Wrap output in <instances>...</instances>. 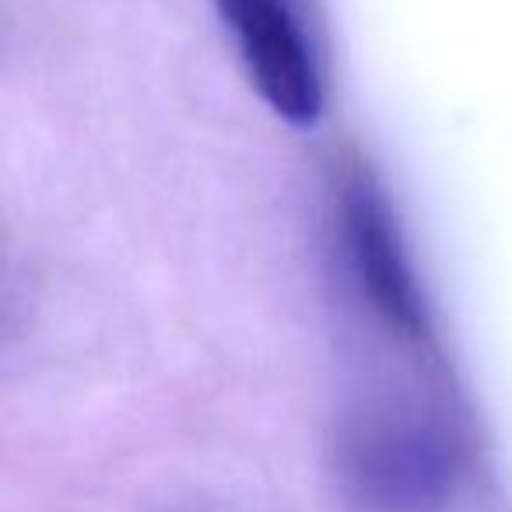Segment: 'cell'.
I'll list each match as a JSON object with an SVG mask.
<instances>
[{
  "label": "cell",
  "mask_w": 512,
  "mask_h": 512,
  "mask_svg": "<svg viewBox=\"0 0 512 512\" xmlns=\"http://www.w3.org/2000/svg\"><path fill=\"white\" fill-rule=\"evenodd\" d=\"M470 467L467 428L442 400L379 393L355 404L334 435V470L362 512H442Z\"/></svg>",
  "instance_id": "6da1fadb"
},
{
  "label": "cell",
  "mask_w": 512,
  "mask_h": 512,
  "mask_svg": "<svg viewBox=\"0 0 512 512\" xmlns=\"http://www.w3.org/2000/svg\"><path fill=\"white\" fill-rule=\"evenodd\" d=\"M334 207L337 239L358 295L400 341L425 344L432 337L428 299L414 274L397 211L376 172L362 162H344L337 172Z\"/></svg>",
  "instance_id": "7a4b0ae2"
},
{
  "label": "cell",
  "mask_w": 512,
  "mask_h": 512,
  "mask_svg": "<svg viewBox=\"0 0 512 512\" xmlns=\"http://www.w3.org/2000/svg\"><path fill=\"white\" fill-rule=\"evenodd\" d=\"M249 85L278 120L309 130L327 95L302 0H214Z\"/></svg>",
  "instance_id": "3957f363"
}]
</instances>
